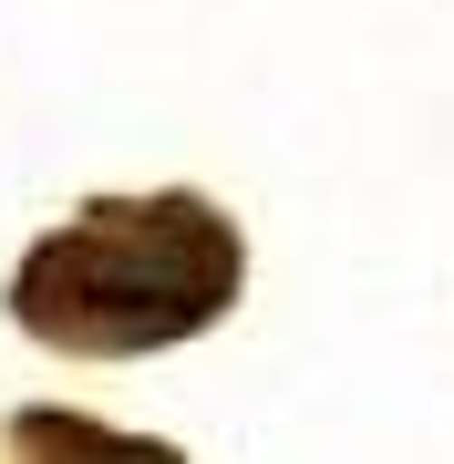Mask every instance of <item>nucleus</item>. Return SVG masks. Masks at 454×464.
Returning a JSON list of instances; mask_svg holds the SVG:
<instances>
[{
	"label": "nucleus",
	"mask_w": 454,
	"mask_h": 464,
	"mask_svg": "<svg viewBox=\"0 0 454 464\" xmlns=\"http://www.w3.org/2000/svg\"><path fill=\"white\" fill-rule=\"evenodd\" d=\"M11 454H21V464H186L176 444L103 433V423H83V413H11Z\"/></svg>",
	"instance_id": "2"
},
{
	"label": "nucleus",
	"mask_w": 454,
	"mask_h": 464,
	"mask_svg": "<svg viewBox=\"0 0 454 464\" xmlns=\"http://www.w3.org/2000/svg\"><path fill=\"white\" fill-rule=\"evenodd\" d=\"M237 279H248V248L207 197H186V186L93 197L11 268V320L83 362H135V351L217 331Z\"/></svg>",
	"instance_id": "1"
}]
</instances>
